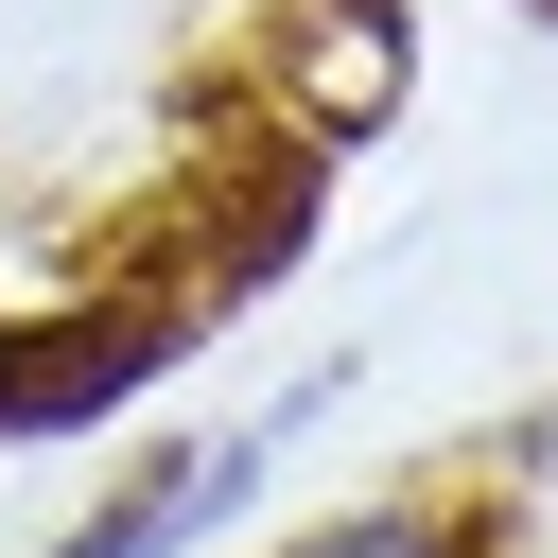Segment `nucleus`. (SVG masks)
Masks as SVG:
<instances>
[{"label":"nucleus","instance_id":"f257e3e1","mask_svg":"<svg viewBox=\"0 0 558 558\" xmlns=\"http://www.w3.org/2000/svg\"><path fill=\"white\" fill-rule=\"evenodd\" d=\"M174 349V314H87V331H17L0 349V418L17 436H52V418H87V401H122L140 366Z\"/></svg>","mask_w":558,"mask_h":558},{"label":"nucleus","instance_id":"f03ea898","mask_svg":"<svg viewBox=\"0 0 558 558\" xmlns=\"http://www.w3.org/2000/svg\"><path fill=\"white\" fill-rule=\"evenodd\" d=\"M541 453H558V436H541Z\"/></svg>","mask_w":558,"mask_h":558}]
</instances>
